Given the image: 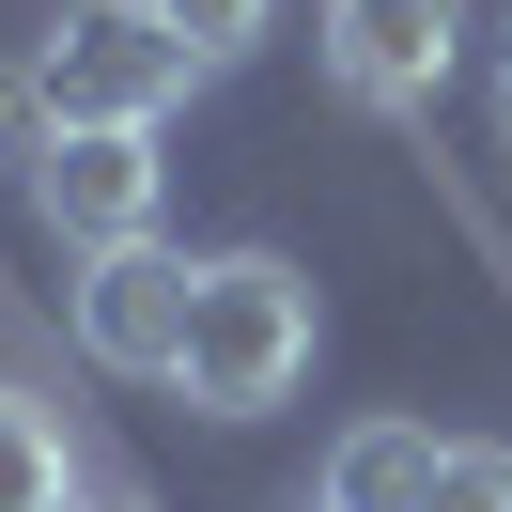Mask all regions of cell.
Instances as JSON below:
<instances>
[{"label": "cell", "instance_id": "3957f363", "mask_svg": "<svg viewBox=\"0 0 512 512\" xmlns=\"http://www.w3.org/2000/svg\"><path fill=\"white\" fill-rule=\"evenodd\" d=\"M156 202H171L156 125H47V156H32V218L63 233L78 264H94V249H156Z\"/></svg>", "mask_w": 512, "mask_h": 512}, {"label": "cell", "instance_id": "8992f818", "mask_svg": "<svg viewBox=\"0 0 512 512\" xmlns=\"http://www.w3.org/2000/svg\"><path fill=\"white\" fill-rule=\"evenodd\" d=\"M435 450L450 435H419V419H357V435L326 450V497L311 512H419L435 497Z\"/></svg>", "mask_w": 512, "mask_h": 512}, {"label": "cell", "instance_id": "9c48e42d", "mask_svg": "<svg viewBox=\"0 0 512 512\" xmlns=\"http://www.w3.org/2000/svg\"><path fill=\"white\" fill-rule=\"evenodd\" d=\"M419 512H512V450L450 435V450H435V497H419Z\"/></svg>", "mask_w": 512, "mask_h": 512}, {"label": "cell", "instance_id": "7c38bea8", "mask_svg": "<svg viewBox=\"0 0 512 512\" xmlns=\"http://www.w3.org/2000/svg\"><path fill=\"white\" fill-rule=\"evenodd\" d=\"M497 109H512V16H497Z\"/></svg>", "mask_w": 512, "mask_h": 512}, {"label": "cell", "instance_id": "4fadbf2b", "mask_svg": "<svg viewBox=\"0 0 512 512\" xmlns=\"http://www.w3.org/2000/svg\"><path fill=\"white\" fill-rule=\"evenodd\" d=\"M94 512H140V497H94Z\"/></svg>", "mask_w": 512, "mask_h": 512}, {"label": "cell", "instance_id": "5b68a950", "mask_svg": "<svg viewBox=\"0 0 512 512\" xmlns=\"http://www.w3.org/2000/svg\"><path fill=\"white\" fill-rule=\"evenodd\" d=\"M450 0H326V78H342L357 109H388V125H419V109L450 94Z\"/></svg>", "mask_w": 512, "mask_h": 512}, {"label": "cell", "instance_id": "30bf717a", "mask_svg": "<svg viewBox=\"0 0 512 512\" xmlns=\"http://www.w3.org/2000/svg\"><path fill=\"white\" fill-rule=\"evenodd\" d=\"M47 156V94H32V63H0V171H32Z\"/></svg>", "mask_w": 512, "mask_h": 512}, {"label": "cell", "instance_id": "7a4b0ae2", "mask_svg": "<svg viewBox=\"0 0 512 512\" xmlns=\"http://www.w3.org/2000/svg\"><path fill=\"white\" fill-rule=\"evenodd\" d=\"M32 94H47V125H171L202 94V47L156 0H63V32L32 47Z\"/></svg>", "mask_w": 512, "mask_h": 512}, {"label": "cell", "instance_id": "ba28073f", "mask_svg": "<svg viewBox=\"0 0 512 512\" xmlns=\"http://www.w3.org/2000/svg\"><path fill=\"white\" fill-rule=\"evenodd\" d=\"M156 16H171L187 47H202V78H218V63H249V47L280 32V0H156Z\"/></svg>", "mask_w": 512, "mask_h": 512}, {"label": "cell", "instance_id": "52a82bcc", "mask_svg": "<svg viewBox=\"0 0 512 512\" xmlns=\"http://www.w3.org/2000/svg\"><path fill=\"white\" fill-rule=\"evenodd\" d=\"M0 512H78V435L0 373Z\"/></svg>", "mask_w": 512, "mask_h": 512}, {"label": "cell", "instance_id": "277c9868", "mask_svg": "<svg viewBox=\"0 0 512 512\" xmlns=\"http://www.w3.org/2000/svg\"><path fill=\"white\" fill-rule=\"evenodd\" d=\"M187 280H202V264H171V249H94V264H78V295H63L78 373L171 388V373H187Z\"/></svg>", "mask_w": 512, "mask_h": 512}, {"label": "cell", "instance_id": "6da1fadb", "mask_svg": "<svg viewBox=\"0 0 512 512\" xmlns=\"http://www.w3.org/2000/svg\"><path fill=\"white\" fill-rule=\"evenodd\" d=\"M311 342H326V311H311V280H295L280 249H218L187 280V404L202 419H264V404H295L311 388Z\"/></svg>", "mask_w": 512, "mask_h": 512}, {"label": "cell", "instance_id": "8fae6325", "mask_svg": "<svg viewBox=\"0 0 512 512\" xmlns=\"http://www.w3.org/2000/svg\"><path fill=\"white\" fill-rule=\"evenodd\" d=\"M32 342H47V326H32V295L0 280V357H32Z\"/></svg>", "mask_w": 512, "mask_h": 512}]
</instances>
